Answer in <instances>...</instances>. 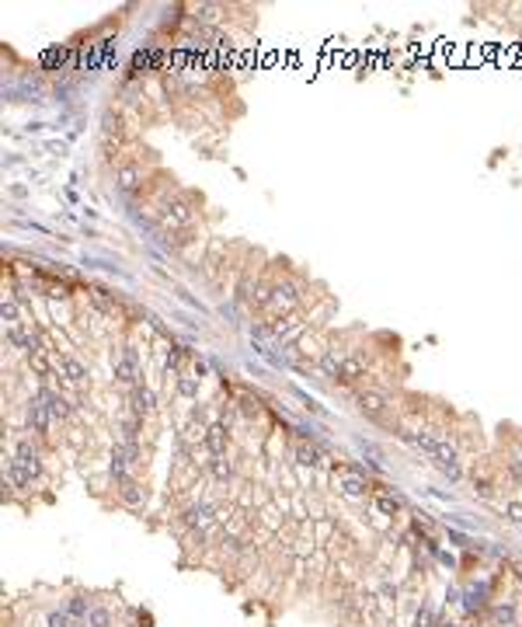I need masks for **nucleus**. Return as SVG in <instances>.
I'll return each mask as SVG.
<instances>
[{
	"label": "nucleus",
	"instance_id": "obj_3",
	"mask_svg": "<svg viewBox=\"0 0 522 627\" xmlns=\"http://www.w3.org/2000/svg\"><path fill=\"white\" fill-rule=\"evenodd\" d=\"M115 376H119L122 383H132L136 380V356H132V349H125L119 356V363H115Z\"/></svg>",
	"mask_w": 522,
	"mask_h": 627
},
{
	"label": "nucleus",
	"instance_id": "obj_6",
	"mask_svg": "<svg viewBox=\"0 0 522 627\" xmlns=\"http://www.w3.org/2000/svg\"><path fill=\"white\" fill-rule=\"evenodd\" d=\"M376 509H380L383 516H397L404 509V502L397 499V495H390V492H380V495H376Z\"/></svg>",
	"mask_w": 522,
	"mask_h": 627
},
{
	"label": "nucleus",
	"instance_id": "obj_7",
	"mask_svg": "<svg viewBox=\"0 0 522 627\" xmlns=\"http://www.w3.org/2000/svg\"><path fill=\"white\" fill-rule=\"evenodd\" d=\"M59 366L67 370V376H70V380H84V376H87V370H84L77 359H70V356H63V359H59Z\"/></svg>",
	"mask_w": 522,
	"mask_h": 627
},
{
	"label": "nucleus",
	"instance_id": "obj_8",
	"mask_svg": "<svg viewBox=\"0 0 522 627\" xmlns=\"http://www.w3.org/2000/svg\"><path fill=\"white\" fill-rule=\"evenodd\" d=\"M505 516L512 523H522V502H505Z\"/></svg>",
	"mask_w": 522,
	"mask_h": 627
},
{
	"label": "nucleus",
	"instance_id": "obj_5",
	"mask_svg": "<svg viewBox=\"0 0 522 627\" xmlns=\"http://www.w3.org/2000/svg\"><path fill=\"white\" fill-rule=\"evenodd\" d=\"M338 488H341V492H345V495H352V499H362V495H365V488H369V485H365V481H362V478H356V474H345V478H341V481H338Z\"/></svg>",
	"mask_w": 522,
	"mask_h": 627
},
{
	"label": "nucleus",
	"instance_id": "obj_4",
	"mask_svg": "<svg viewBox=\"0 0 522 627\" xmlns=\"http://www.w3.org/2000/svg\"><path fill=\"white\" fill-rule=\"evenodd\" d=\"M209 523H212V505L199 502V505H192V509H188V526H199V530H205Z\"/></svg>",
	"mask_w": 522,
	"mask_h": 627
},
{
	"label": "nucleus",
	"instance_id": "obj_1",
	"mask_svg": "<svg viewBox=\"0 0 522 627\" xmlns=\"http://www.w3.org/2000/svg\"><path fill=\"white\" fill-rule=\"evenodd\" d=\"M35 474H39V453H35L28 443H21V446L14 450L11 463H7V478H11L14 488H28Z\"/></svg>",
	"mask_w": 522,
	"mask_h": 627
},
{
	"label": "nucleus",
	"instance_id": "obj_9",
	"mask_svg": "<svg viewBox=\"0 0 522 627\" xmlns=\"http://www.w3.org/2000/svg\"><path fill=\"white\" fill-rule=\"evenodd\" d=\"M494 617H498V624H512V621H516V610H512V606H498Z\"/></svg>",
	"mask_w": 522,
	"mask_h": 627
},
{
	"label": "nucleus",
	"instance_id": "obj_10",
	"mask_svg": "<svg viewBox=\"0 0 522 627\" xmlns=\"http://www.w3.org/2000/svg\"><path fill=\"white\" fill-rule=\"evenodd\" d=\"M414 624H418V627H429V624H432V610H429V606H421V610H418V621H414Z\"/></svg>",
	"mask_w": 522,
	"mask_h": 627
},
{
	"label": "nucleus",
	"instance_id": "obj_11",
	"mask_svg": "<svg viewBox=\"0 0 522 627\" xmlns=\"http://www.w3.org/2000/svg\"><path fill=\"white\" fill-rule=\"evenodd\" d=\"M296 457L303 460V463H317V453H314V450H307V446H300V450H296Z\"/></svg>",
	"mask_w": 522,
	"mask_h": 627
},
{
	"label": "nucleus",
	"instance_id": "obj_2",
	"mask_svg": "<svg viewBox=\"0 0 522 627\" xmlns=\"http://www.w3.org/2000/svg\"><path fill=\"white\" fill-rule=\"evenodd\" d=\"M359 408L365 412L369 418H383L387 415V408H390V401L383 397V394H373V390H365L359 394Z\"/></svg>",
	"mask_w": 522,
	"mask_h": 627
}]
</instances>
